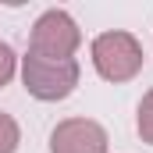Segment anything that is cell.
<instances>
[{"label": "cell", "instance_id": "2", "mask_svg": "<svg viewBox=\"0 0 153 153\" xmlns=\"http://www.w3.org/2000/svg\"><path fill=\"white\" fill-rule=\"evenodd\" d=\"M93 64L107 82H128L143 68V46L132 32H100L93 39Z\"/></svg>", "mask_w": 153, "mask_h": 153}, {"label": "cell", "instance_id": "4", "mask_svg": "<svg viewBox=\"0 0 153 153\" xmlns=\"http://www.w3.org/2000/svg\"><path fill=\"white\" fill-rule=\"evenodd\" d=\"M50 153H107V132L93 117H68L50 132Z\"/></svg>", "mask_w": 153, "mask_h": 153}, {"label": "cell", "instance_id": "6", "mask_svg": "<svg viewBox=\"0 0 153 153\" xmlns=\"http://www.w3.org/2000/svg\"><path fill=\"white\" fill-rule=\"evenodd\" d=\"M135 128H139L143 143H150V146H153V89L139 100V117H135Z\"/></svg>", "mask_w": 153, "mask_h": 153}, {"label": "cell", "instance_id": "7", "mask_svg": "<svg viewBox=\"0 0 153 153\" xmlns=\"http://www.w3.org/2000/svg\"><path fill=\"white\" fill-rule=\"evenodd\" d=\"M14 64H18V57H14V50L7 46V43H0V89L14 78Z\"/></svg>", "mask_w": 153, "mask_h": 153}, {"label": "cell", "instance_id": "1", "mask_svg": "<svg viewBox=\"0 0 153 153\" xmlns=\"http://www.w3.org/2000/svg\"><path fill=\"white\" fill-rule=\"evenodd\" d=\"M78 61H53V57H39V53H25L22 61V82L25 89L43 100V103H57V100H68L78 85Z\"/></svg>", "mask_w": 153, "mask_h": 153}, {"label": "cell", "instance_id": "3", "mask_svg": "<svg viewBox=\"0 0 153 153\" xmlns=\"http://www.w3.org/2000/svg\"><path fill=\"white\" fill-rule=\"evenodd\" d=\"M82 43V32H78L75 18L68 11H46L39 14L36 25H32V43H29V53H39V57H53V61H68Z\"/></svg>", "mask_w": 153, "mask_h": 153}, {"label": "cell", "instance_id": "5", "mask_svg": "<svg viewBox=\"0 0 153 153\" xmlns=\"http://www.w3.org/2000/svg\"><path fill=\"white\" fill-rule=\"evenodd\" d=\"M22 143V128L11 114H0V153H14Z\"/></svg>", "mask_w": 153, "mask_h": 153}]
</instances>
